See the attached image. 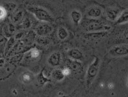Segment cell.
Segmentation results:
<instances>
[{"mask_svg":"<svg viewBox=\"0 0 128 97\" xmlns=\"http://www.w3.org/2000/svg\"><path fill=\"white\" fill-rule=\"evenodd\" d=\"M109 54L112 56L128 55V45H120L113 46L110 50Z\"/></svg>","mask_w":128,"mask_h":97,"instance_id":"obj_5","label":"cell"},{"mask_svg":"<svg viewBox=\"0 0 128 97\" xmlns=\"http://www.w3.org/2000/svg\"><path fill=\"white\" fill-rule=\"evenodd\" d=\"M61 97H70V96H66V95H64V96H61Z\"/></svg>","mask_w":128,"mask_h":97,"instance_id":"obj_27","label":"cell"},{"mask_svg":"<svg viewBox=\"0 0 128 97\" xmlns=\"http://www.w3.org/2000/svg\"><path fill=\"white\" fill-rule=\"evenodd\" d=\"M36 41L40 46H47L51 41L48 36H38L36 38Z\"/></svg>","mask_w":128,"mask_h":97,"instance_id":"obj_17","label":"cell"},{"mask_svg":"<svg viewBox=\"0 0 128 97\" xmlns=\"http://www.w3.org/2000/svg\"><path fill=\"white\" fill-rule=\"evenodd\" d=\"M33 76L30 72H24L21 75V80L24 83H30L32 81Z\"/></svg>","mask_w":128,"mask_h":97,"instance_id":"obj_18","label":"cell"},{"mask_svg":"<svg viewBox=\"0 0 128 97\" xmlns=\"http://www.w3.org/2000/svg\"><path fill=\"white\" fill-rule=\"evenodd\" d=\"M100 64H101V60L100 58L95 57L94 60L89 66L86 76V83L87 88H89L91 86L97 76L100 70Z\"/></svg>","mask_w":128,"mask_h":97,"instance_id":"obj_3","label":"cell"},{"mask_svg":"<svg viewBox=\"0 0 128 97\" xmlns=\"http://www.w3.org/2000/svg\"><path fill=\"white\" fill-rule=\"evenodd\" d=\"M69 36V32L67 29L64 27L61 26L58 30V37L61 41L66 40Z\"/></svg>","mask_w":128,"mask_h":97,"instance_id":"obj_15","label":"cell"},{"mask_svg":"<svg viewBox=\"0 0 128 97\" xmlns=\"http://www.w3.org/2000/svg\"><path fill=\"white\" fill-rule=\"evenodd\" d=\"M82 26L88 32L108 31L111 26L98 19H86L82 22Z\"/></svg>","mask_w":128,"mask_h":97,"instance_id":"obj_1","label":"cell"},{"mask_svg":"<svg viewBox=\"0 0 128 97\" xmlns=\"http://www.w3.org/2000/svg\"><path fill=\"white\" fill-rule=\"evenodd\" d=\"M7 41V37H6L3 33L0 32V53L2 52V51L4 52Z\"/></svg>","mask_w":128,"mask_h":97,"instance_id":"obj_22","label":"cell"},{"mask_svg":"<svg viewBox=\"0 0 128 97\" xmlns=\"http://www.w3.org/2000/svg\"><path fill=\"white\" fill-rule=\"evenodd\" d=\"M27 10L32 14L37 20L41 22H46L51 23L54 21V18L48 11L41 6H29Z\"/></svg>","mask_w":128,"mask_h":97,"instance_id":"obj_2","label":"cell"},{"mask_svg":"<svg viewBox=\"0 0 128 97\" xmlns=\"http://www.w3.org/2000/svg\"><path fill=\"white\" fill-rule=\"evenodd\" d=\"M16 31V27L12 23L6 25V26L3 28V34L6 37H11L12 35H13Z\"/></svg>","mask_w":128,"mask_h":97,"instance_id":"obj_12","label":"cell"},{"mask_svg":"<svg viewBox=\"0 0 128 97\" xmlns=\"http://www.w3.org/2000/svg\"><path fill=\"white\" fill-rule=\"evenodd\" d=\"M127 22H128V10H125L119 15L118 18L116 20V24L121 25Z\"/></svg>","mask_w":128,"mask_h":97,"instance_id":"obj_14","label":"cell"},{"mask_svg":"<svg viewBox=\"0 0 128 97\" xmlns=\"http://www.w3.org/2000/svg\"><path fill=\"white\" fill-rule=\"evenodd\" d=\"M62 72H63V74L64 75V76H68V75H70V72H71V70L68 68L66 67L64 70H62Z\"/></svg>","mask_w":128,"mask_h":97,"instance_id":"obj_25","label":"cell"},{"mask_svg":"<svg viewBox=\"0 0 128 97\" xmlns=\"http://www.w3.org/2000/svg\"><path fill=\"white\" fill-rule=\"evenodd\" d=\"M40 51L38 49H37L36 48H34L30 50V51L28 52L27 56H28V58L32 59H36L40 56Z\"/></svg>","mask_w":128,"mask_h":97,"instance_id":"obj_19","label":"cell"},{"mask_svg":"<svg viewBox=\"0 0 128 97\" xmlns=\"http://www.w3.org/2000/svg\"><path fill=\"white\" fill-rule=\"evenodd\" d=\"M38 81H40L41 84H44L48 81V79L42 75V72H41L38 76Z\"/></svg>","mask_w":128,"mask_h":97,"instance_id":"obj_24","label":"cell"},{"mask_svg":"<svg viewBox=\"0 0 128 97\" xmlns=\"http://www.w3.org/2000/svg\"><path fill=\"white\" fill-rule=\"evenodd\" d=\"M106 15L108 19L111 21H116L120 15L118 10L113 8H108L106 10Z\"/></svg>","mask_w":128,"mask_h":97,"instance_id":"obj_11","label":"cell"},{"mask_svg":"<svg viewBox=\"0 0 128 97\" xmlns=\"http://www.w3.org/2000/svg\"><path fill=\"white\" fill-rule=\"evenodd\" d=\"M4 65V60L2 58H0V67Z\"/></svg>","mask_w":128,"mask_h":97,"instance_id":"obj_26","label":"cell"},{"mask_svg":"<svg viewBox=\"0 0 128 97\" xmlns=\"http://www.w3.org/2000/svg\"><path fill=\"white\" fill-rule=\"evenodd\" d=\"M21 28L23 30H27L30 29L31 26V21L28 18H24L23 20L21 21Z\"/></svg>","mask_w":128,"mask_h":97,"instance_id":"obj_20","label":"cell"},{"mask_svg":"<svg viewBox=\"0 0 128 97\" xmlns=\"http://www.w3.org/2000/svg\"><path fill=\"white\" fill-rule=\"evenodd\" d=\"M102 14V10L100 7L92 6L89 8L86 11V15L90 18L98 19L101 17Z\"/></svg>","mask_w":128,"mask_h":97,"instance_id":"obj_7","label":"cell"},{"mask_svg":"<svg viewBox=\"0 0 128 97\" xmlns=\"http://www.w3.org/2000/svg\"><path fill=\"white\" fill-rule=\"evenodd\" d=\"M68 55L71 60H72L81 61L83 58V55L82 52L77 48H72L68 52Z\"/></svg>","mask_w":128,"mask_h":97,"instance_id":"obj_8","label":"cell"},{"mask_svg":"<svg viewBox=\"0 0 128 97\" xmlns=\"http://www.w3.org/2000/svg\"><path fill=\"white\" fill-rule=\"evenodd\" d=\"M51 76H52V78L56 81H62L65 77L64 75L62 72V70H58V69L54 70L52 72Z\"/></svg>","mask_w":128,"mask_h":97,"instance_id":"obj_16","label":"cell"},{"mask_svg":"<svg viewBox=\"0 0 128 97\" xmlns=\"http://www.w3.org/2000/svg\"><path fill=\"white\" fill-rule=\"evenodd\" d=\"M70 18L74 24L78 25L80 24L82 20V15L81 11L77 10H74L70 13Z\"/></svg>","mask_w":128,"mask_h":97,"instance_id":"obj_10","label":"cell"},{"mask_svg":"<svg viewBox=\"0 0 128 97\" xmlns=\"http://www.w3.org/2000/svg\"><path fill=\"white\" fill-rule=\"evenodd\" d=\"M8 12L3 6H0V22L4 20L7 16Z\"/></svg>","mask_w":128,"mask_h":97,"instance_id":"obj_23","label":"cell"},{"mask_svg":"<svg viewBox=\"0 0 128 97\" xmlns=\"http://www.w3.org/2000/svg\"><path fill=\"white\" fill-rule=\"evenodd\" d=\"M4 8L6 9V10L7 11L8 13H12L16 10L17 8V5L14 3H4V5H3Z\"/></svg>","mask_w":128,"mask_h":97,"instance_id":"obj_21","label":"cell"},{"mask_svg":"<svg viewBox=\"0 0 128 97\" xmlns=\"http://www.w3.org/2000/svg\"><path fill=\"white\" fill-rule=\"evenodd\" d=\"M67 67L71 71H73L77 73L81 72L82 70V65L80 62V61H77V60H70V61H68Z\"/></svg>","mask_w":128,"mask_h":97,"instance_id":"obj_9","label":"cell"},{"mask_svg":"<svg viewBox=\"0 0 128 97\" xmlns=\"http://www.w3.org/2000/svg\"><path fill=\"white\" fill-rule=\"evenodd\" d=\"M53 31V27L51 23L42 22L39 24L34 30V33L38 36H47Z\"/></svg>","mask_w":128,"mask_h":97,"instance_id":"obj_4","label":"cell"},{"mask_svg":"<svg viewBox=\"0 0 128 97\" xmlns=\"http://www.w3.org/2000/svg\"><path fill=\"white\" fill-rule=\"evenodd\" d=\"M62 61V56L60 51H54L50 55L48 58V63L52 67L60 66Z\"/></svg>","mask_w":128,"mask_h":97,"instance_id":"obj_6","label":"cell"},{"mask_svg":"<svg viewBox=\"0 0 128 97\" xmlns=\"http://www.w3.org/2000/svg\"><path fill=\"white\" fill-rule=\"evenodd\" d=\"M24 18V13L21 10H16L12 12V21L13 23H20Z\"/></svg>","mask_w":128,"mask_h":97,"instance_id":"obj_13","label":"cell"}]
</instances>
